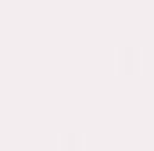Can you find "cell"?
I'll list each match as a JSON object with an SVG mask.
<instances>
[]
</instances>
